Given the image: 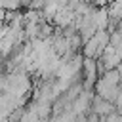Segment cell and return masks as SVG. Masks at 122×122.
<instances>
[{
  "mask_svg": "<svg viewBox=\"0 0 122 122\" xmlns=\"http://www.w3.org/2000/svg\"><path fill=\"white\" fill-rule=\"evenodd\" d=\"M92 97H93V92H82L72 103H71V111L74 114H90V103H92Z\"/></svg>",
  "mask_w": 122,
  "mask_h": 122,
  "instance_id": "6da1fadb",
  "label": "cell"
},
{
  "mask_svg": "<svg viewBox=\"0 0 122 122\" xmlns=\"http://www.w3.org/2000/svg\"><path fill=\"white\" fill-rule=\"evenodd\" d=\"M72 21H74V11L65 6V8H61V10L55 11V15H53V19H51V25H53L55 29H65V27L72 25Z\"/></svg>",
  "mask_w": 122,
  "mask_h": 122,
  "instance_id": "7a4b0ae2",
  "label": "cell"
},
{
  "mask_svg": "<svg viewBox=\"0 0 122 122\" xmlns=\"http://www.w3.org/2000/svg\"><path fill=\"white\" fill-rule=\"evenodd\" d=\"M111 111H114V105L93 93L92 103H90V112H93V114H97V116H105V114H109Z\"/></svg>",
  "mask_w": 122,
  "mask_h": 122,
  "instance_id": "3957f363",
  "label": "cell"
},
{
  "mask_svg": "<svg viewBox=\"0 0 122 122\" xmlns=\"http://www.w3.org/2000/svg\"><path fill=\"white\" fill-rule=\"evenodd\" d=\"M107 15H109V21H114L118 23L122 19V0H112L107 4Z\"/></svg>",
  "mask_w": 122,
  "mask_h": 122,
  "instance_id": "277c9868",
  "label": "cell"
},
{
  "mask_svg": "<svg viewBox=\"0 0 122 122\" xmlns=\"http://www.w3.org/2000/svg\"><path fill=\"white\" fill-rule=\"evenodd\" d=\"M99 78H103L105 82H109V84H114V86H118V84H122V78H120V74H118V71L116 69H109V71H105Z\"/></svg>",
  "mask_w": 122,
  "mask_h": 122,
  "instance_id": "5b68a950",
  "label": "cell"
},
{
  "mask_svg": "<svg viewBox=\"0 0 122 122\" xmlns=\"http://www.w3.org/2000/svg\"><path fill=\"white\" fill-rule=\"evenodd\" d=\"M93 40L97 42V48L103 51V50L109 46V32H107V30H95V34H93Z\"/></svg>",
  "mask_w": 122,
  "mask_h": 122,
  "instance_id": "8992f818",
  "label": "cell"
},
{
  "mask_svg": "<svg viewBox=\"0 0 122 122\" xmlns=\"http://www.w3.org/2000/svg\"><path fill=\"white\" fill-rule=\"evenodd\" d=\"M46 2H48V0H30V6H29V10H36V11H42V8L46 6Z\"/></svg>",
  "mask_w": 122,
  "mask_h": 122,
  "instance_id": "52a82bcc",
  "label": "cell"
},
{
  "mask_svg": "<svg viewBox=\"0 0 122 122\" xmlns=\"http://www.w3.org/2000/svg\"><path fill=\"white\" fill-rule=\"evenodd\" d=\"M48 2H51V4H55V6H57V8H59V10H61V8H65V6H67V0H48Z\"/></svg>",
  "mask_w": 122,
  "mask_h": 122,
  "instance_id": "ba28073f",
  "label": "cell"
},
{
  "mask_svg": "<svg viewBox=\"0 0 122 122\" xmlns=\"http://www.w3.org/2000/svg\"><path fill=\"white\" fill-rule=\"evenodd\" d=\"M6 32H8V25L6 23H0V40L6 36Z\"/></svg>",
  "mask_w": 122,
  "mask_h": 122,
  "instance_id": "9c48e42d",
  "label": "cell"
},
{
  "mask_svg": "<svg viewBox=\"0 0 122 122\" xmlns=\"http://www.w3.org/2000/svg\"><path fill=\"white\" fill-rule=\"evenodd\" d=\"M21 2V8H27L29 10V6H30V0H19Z\"/></svg>",
  "mask_w": 122,
  "mask_h": 122,
  "instance_id": "30bf717a",
  "label": "cell"
},
{
  "mask_svg": "<svg viewBox=\"0 0 122 122\" xmlns=\"http://www.w3.org/2000/svg\"><path fill=\"white\" fill-rule=\"evenodd\" d=\"M4 17H6V10L0 8V23H4Z\"/></svg>",
  "mask_w": 122,
  "mask_h": 122,
  "instance_id": "8fae6325",
  "label": "cell"
},
{
  "mask_svg": "<svg viewBox=\"0 0 122 122\" xmlns=\"http://www.w3.org/2000/svg\"><path fill=\"white\" fill-rule=\"evenodd\" d=\"M116 71H118V74H120V78H122V61L116 65Z\"/></svg>",
  "mask_w": 122,
  "mask_h": 122,
  "instance_id": "7c38bea8",
  "label": "cell"
},
{
  "mask_svg": "<svg viewBox=\"0 0 122 122\" xmlns=\"http://www.w3.org/2000/svg\"><path fill=\"white\" fill-rule=\"evenodd\" d=\"M116 112H118V114L122 116V107H116Z\"/></svg>",
  "mask_w": 122,
  "mask_h": 122,
  "instance_id": "4fadbf2b",
  "label": "cell"
},
{
  "mask_svg": "<svg viewBox=\"0 0 122 122\" xmlns=\"http://www.w3.org/2000/svg\"><path fill=\"white\" fill-rule=\"evenodd\" d=\"M2 63H4V59H2V55H0V69H2Z\"/></svg>",
  "mask_w": 122,
  "mask_h": 122,
  "instance_id": "5bb4252c",
  "label": "cell"
}]
</instances>
